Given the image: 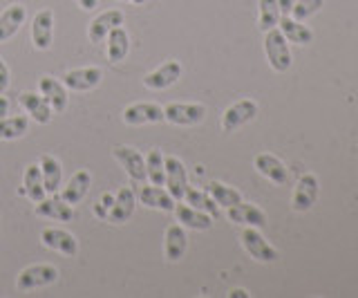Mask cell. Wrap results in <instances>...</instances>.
<instances>
[{
    "label": "cell",
    "instance_id": "obj_1",
    "mask_svg": "<svg viewBox=\"0 0 358 298\" xmlns=\"http://www.w3.org/2000/svg\"><path fill=\"white\" fill-rule=\"evenodd\" d=\"M264 54L268 65L275 72H287L291 68V50H289V41L278 27L264 31Z\"/></svg>",
    "mask_w": 358,
    "mask_h": 298
},
{
    "label": "cell",
    "instance_id": "obj_2",
    "mask_svg": "<svg viewBox=\"0 0 358 298\" xmlns=\"http://www.w3.org/2000/svg\"><path fill=\"white\" fill-rule=\"evenodd\" d=\"M59 269L54 264H29L25 267L16 278V287L18 292H31L38 290V287H48L52 283L59 281Z\"/></svg>",
    "mask_w": 358,
    "mask_h": 298
},
{
    "label": "cell",
    "instance_id": "obj_3",
    "mask_svg": "<svg viewBox=\"0 0 358 298\" xmlns=\"http://www.w3.org/2000/svg\"><path fill=\"white\" fill-rule=\"evenodd\" d=\"M206 119V106L201 104H168L164 108V121L175 126H197Z\"/></svg>",
    "mask_w": 358,
    "mask_h": 298
},
{
    "label": "cell",
    "instance_id": "obj_4",
    "mask_svg": "<svg viewBox=\"0 0 358 298\" xmlns=\"http://www.w3.org/2000/svg\"><path fill=\"white\" fill-rule=\"evenodd\" d=\"M164 169H166V182H164V186L168 189V193H171L177 202L184 200L186 189H188V171L184 166V162L179 159V157L168 155V157H164Z\"/></svg>",
    "mask_w": 358,
    "mask_h": 298
},
{
    "label": "cell",
    "instance_id": "obj_5",
    "mask_svg": "<svg viewBox=\"0 0 358 298\" xmlns=\"http://www.w3.org/2000/svg\"><path fill=\"white\" fill-rule=\"evenodd\" d=\"M242 245H244L246 253L257 262H275L278 260V251L268 245L264 236L255 227H246L242 231Z\"/></svg>",
    "mask_w": 358,
    "mask_h": 298
},
{
    "label": "cell",
    "instance_id": "obj_6",
    "mask_svg": "<svg viewBox=\"0 0 358 298\" xmlns=\"http://www.w3.org/2000/svg\"><path fill=\"white\" fill-rule=\"evenodd\" d=\"M257 115V104L253 99H242V101H235L233 106L227 108V113L222 117V128L227 132H233L242 128L244 124L253 121Z\"/></svg>",
    "mask_w": 358,
    "mask_h": 298
},
{
    "label": "cell",
    "instance_id": "obj_7",
    "mask_svg": "<svg viewBox=\"0 0 358 298\" xmlns=\"http://www.w3.org/2000/svg\"><path fill=\"white\" fill-rule=\"evenodd\" d=\"M103 81V70L101 68H76L65 72L63 76V83L67 90H74V92H90L94 87L101 85Z\"/></svg>",
    "mask_w": 358,
    "mask_h": 298
},
{
    "label": "cell",
    "instance_id": "obj_8",
    "mask_svg": "<svg viewBox=\"0 0 358 298\" xmlns=\"http://www.w3.org/2000/svg\"><path fill=\"white\" fill-rule=\"evenodd\" d=\"M112 155L121 164L126 173L130 175V180L134 184H141L145 180V157L139 150H134L132 146H115L112 148Z\"/></svg>",
    "mask_w": 358,
    "mask_h": 298
},
{
    "label": "cell",
    "instance_id": "obj_9",
    "mask_svg": "<svg viewBox=\"0 0 358 298\" xmlns=\"http://www.w3.org/2000/svg\"><path fill=\"white\" fill-rule=\"evenodd\" d=\"M179 79H182V63L166 61L157 70H152L143 76V85L150 87V90H166V87L175 85Z\"/></svg>",
    "mask_w": 358,
    "mask_h": 298
},
{
    "label": "cell",
    "instance_id": "obj_10",
    "mask_svg": "<svg viewBox=\"0 0 358 298\" xmlns=\"http://www.w3.org/2000/svg\"><path fill=\"white\" fill-rule=\"evenodd\" d=\"M316 197H318V178L313 173H305L296 184L291 206H294V211L298 213H307L309 208L316 204Z\"/></svg>",
    "mask_w": 358,
    "mask_h": 298
},
{
    "label": "cell",
    "instance_id": "obj_11",
    "mask_svg": "<svg viewBox=\"0 0 358 298\" xmlns=\"http://www.w3.org/2000/svg\"><path fill=\"white\" fill-rule=\"evenodd\" d=\"M38 92L48 99V104L52 106V113L56 115H61L65 113V108H67V87L61 79H56V76H41L38 79Z\"/></svg>",
    "mask_w": 358,
    "mask_h": 298
},
{
    "label": "cell",
    "instance_id": "obj_12",
    "mask_svg": "<svg viewBox=\"0 0 358 298\" xmlns=\"http://www.w3.org/2000/svg\"><path fill=\"white\" fill-rule=\"evenodd\" d=\"M54 41V12L41 9L31 20V43L36 50H50Z\"/></svg>",
    "mask_w": 358,
    "mask_h": 298
},
{
    "label": "cell",
    "instance_id": "obj_13",
    "mask_svg": "<svg viewBox=\"0 0 358 298\" xmlns=\"http://www.w3.org/2000/svg\"><path fill=\"white\" fill-rule=\"evenodd\" d=\"M119 25H123V12H121V9H110V12L99 14L96 18H92V23H90V27H87L90 43H94V45L103 43L110 31L115 27H119Z\"/></svg>",
    "mask_w": 358,
    "mask_h": 298
},
{
    "label": "cell",
    "instance_id": "obj_14",
    "mask_svg": "<svg viewBox=\"0 0 358 298\" xmlns=\"http://www.w3.org/2000/svg\"><path fill=\"white\" fill-rule=\"evenodd\" d=\"M123 121L128 126H143V124H159L164 121V108L157 104H132L123 110Z\"/></svg>",
    "mask_w": 358,
    "mask_h": 298
},
{
    "label": "cell",
    "instance_id": "obj_15",
    "mask_svg": "<svg viewBox=\"0 0 358 298\" xmlns=\"http://www.w3.org/2000/svg\"><path fill=\"white\" fill-rule=\"evenodd\" d=\"M134 208H137V197H134V191L128 189V186H123V189H119V193L115 195V202H112L106 218L112 225H123L134 215Z\"/></svg>",
    "mask_w": 358,
    "mask_h": 298
},
{
    "label": "cell",
    "instance_id": "obj_16",
    "mask_svg": "<svg viewBox=\"0 0 358 298\" xmlns=\"http://www.w3.org/2000/svg\"><path fill=\"white\" fill-rule=\"evenodd\" d=\"M227 215L231 222L235 225H244V227H255L262 229L266 227V213L262 208H257L255 204H246V202H238L227 208Z\"/></svg>",
    "mask_w": 358,
    "mask_h": 298
},
{
    "label": "cell",
    "instance_id": "obj_17",
    "mask_svg": "<svg viewBox=\"0 0 358 298\" xmlns=\"http://www.w3.org/2000/svg\"><path fill=\"white\" fill-rule=\"evenodd\" d=\"M41 242L54 251H61L65 256L74 258L78 253V240L65 229H45L41 234Z\"/></svg>",
    "mask_w": 358,
    "mask_h": 298
},
{
    "label": "cell",
    "instance_id": "obj_18",
    "mask_svg": "<svg viewBox=\"0 0 358 298\" xmlns=\"http://www.w3.org/2000/svg\"><path fill=\"white\" fill-rule=\"evenodd\" d=\"M25 18H27L25 5H20V3L9 5L5 12L0 14V43H5L11 36H16L18 29L25 25Z\"/></svg>",
    "mask_w": 358,
    "mask_h": 298
},
{
    "label": "cell",
    "instance_id": "obj_19",
    "mask_svg": "<svg viewBox=\"0 0 358 298\" xmlns=\"http://www.w3.org/2000/svg\"><path fill=\"white\" fill-rule=\"evenodd\" d=\"M253 164H255V171L260 173V175H264L268 182H273L278 186L287 184L289 171H287V166L275 155H268V152H260V155L255 157Z\"/></svg>",
    "mask_w": 358,
    "mask_h": 298
},
{
    "label": "cell",
    "instance_id": "obj_20",
    "mask_svg": "<svg viewBox=\"0 0 358 298\" xmlns=\"http://www.w3.org/2000/svg\"><path fill=\"white\" fill-rule=\"evenodd\" d=\"M139 200L143 206H148V208H159V211H175V204L177 200L175 197L168 193V189H164V186H141L139 189Z\"/></svg>",
    "mask_w": 358,
    "mask_h": 298
},
{
    "label": "cell",
    "instance_id": "obj_21",
    "mask_svg": "<svg viewBox=\"0 0 358 298\" xmlns=\"http://www.w3.org/2000/svg\"><path fill=\"white\" fill-rule=\"evenodd\" d=\"M175 218L182 227L195 229V231H206L213 227V218L208 213L199 211V208L190 206V204H182V202L175 204Z\"/></svg>",
    "mask_w": 358,
    "mask_h": 298
},
{
    "label": "cell",
    "instance_id": "obj_22",
    "mask_svg": "<svg viewBox=\"0 0 358 298\" xmlns=\"http://www.w3.org/2000/svg\"><path fill=\"white\" fill-rule=\"evenodd\" d=\"M20 106L25 108V113L36 121V124H50L52 119V106L48 104L41 92H22L20 94Z\"/></svg>",
    "mask_w": 358,
    "mask_h": 298
},
{
    "label": "cell",
    "instance_id": "obj_23",
    "mask_svg": "<svg viewBox=\"0 0 358 298\" xmlns=\"http://www.w3.org/2000/svg\"><path fill=\"white\" fill-rule=\"evenodd\" d=\"M90 186H92V175H90L87 171H76L70 180H67V184L63 186V193L61 197L67 202V204H78L83 202V197L90 193Z\"/></svg>",
    "mask_w": 358,
    "mask_h": 298
},
{
    "label": "cell",
    "instance_id": "obj_24",
    "mask_svg": "<svg viewBox=\"0 0 358 298\" xmlns=\"http://www.w3.org/2000/svg\"><path fill=\"white\" fill-rule=\"evenodd\" d=\"M36 215L56 220V222H70L74 218V208L63 197H45V200L36 202Z\"/></svg>",
    "mask_w": 358,
    "mask_h": 298
},
{
    "label": "cell",
    "instance_id": "obj_25",
    "mask_svg": "<svg viewBox=\"0 0 358 298\" xmlns=\"http://www.w3.org/2000/svg\"><path fill=\"white\" fill-rule=\"evenodd\" d=\"M164 249H166V260L177 262L184 258V253L188 249V236L182 225H171L166 229Z\"/></svg>",
    "mask_w": 358,
    "mask_h": 298
},
{
    "label": "cell",
    "instance_id": "obj_26",
    "mask_svg": "<svg viewBox=\"0 0 358 298\" xmlns=\"http://www.w3.org/2000/svg\"><path fill=\"white\" fill-rule=\"evenodd\" d=\"M41 173H43V184H45V191L48 193H56L61 189V182H63V166L61 162L56 159L54 155H43L41 162Z\"/></svg>",
    "mask_w": 358,
    "mask_h": 298
},
{
    "label": "cell",
    "instance_id": "obj_27",
    "mask_svg": "<svg viewBox=\"0 0 358 298\" xmlns=\"http://www.w3.org/2000/svg\"><path fill=\"white\" fill-rule=\"evenodd\" d=\"M280 31L285 34V38L289 43H296V45H309L313 41V31L302 25L300 20H294L291 16H280Z\"/></svg>",
    "mask_w": 358,
    "mask_h": 298
},
{
    "label": "cell",
    "instance_id": "obj_28",
    "mask_svg": "<svg viewBox=\"0 0 358 298\" xmlns=\"http://www.w3.org/2000/svg\"><path fill=\"white\" fill-rule=\"evenodd\" d=\"M106 41H108V59L112 63H121L123 59L128 57V52H130V36H128V31L123 29L121 25L112 29Z\"/></svg>",
    "mask_w": 358,
    "mask_h": 298
},
{
    "label": "cell",
    "instance_id": "obj_29",
    "mask_svg": "<svg viewBox=\"0 0 358 298\" xmlns=\"http://www.w3.org/2000/svg\"><path fill=\"white\" fill-rule=\"evenodd\" d=\"M22 193H25L31 202H41L48 197V191H45V184H43V173L38 164H29L25 169V182H22Z\"/></svg>",
    "mask_w": 358,
    "mask_h": 298
},
{
    "label": "cell",
    "instance_id": "obj_30",
    "mask_svg": "<svg viewBox=\"0 0 358 298\" xmlns=\"http://www.w3.org/2000/svg\"><path fill=\"white\" fill-rule=\"evenodd\" d=\"M29 128V115H7L0 117V139H20L27 135Z\"/></svg>",
    "mask_w": 358,
    "mask_h": 298
},
{
    "label": "cell",
    "instance_id": "obj_31",
    "mask_svg": "<svg viewBox=\"0 0 358 298\" xmlns=\"http://www.w3.org/2000/svg\"><path fill=\"white\" fill-rule=\"evenodd\" d=\"M184 200H186V204H190V206H195V208H199V211H204V213H208L210 218H217L220 215V204L213 200L210 197V193H206V191H199V189H186V195H184Z\"/></svg>",
    "mask_w": 358,
    "mask_h": 298
},
{
    "label": "cell",
    "instance_id": "obj_32",
    "mask_svg": "<svg viewBox=\"0 0 358 298\" xmlns=\"http://www.w3.org/2000/svg\"><path fill=\"white\" fill-rule=\"evenodd\" d=\"M145 178L155 186H164L166 182V169H164V152L159 148H152L145 155Z\"/></svg>",
    "mask_w": 358,
    "mask_h": 298
},
{
    "label": "cell",
    "instance_id": "obj_33",
    "mask_svg": "<svg viewBox=\"0 0 358 298\" xmlns=\"http://www.w3.org/2000/svg\"><path fill=\"white\" fill-rule=\"evenodd\" d=\"M208 193L210 197L215 200L220 206L224 208H229L233 204H238L242 202V193L240 191H235L233 186H227V184H222V182H210L208 184Z\"/></svg>",
    "mask_w": 358,
    "mask_h": 298
},
{
    "label": "cell",
    "instance_id": "obj_34",
    "mask_svg": "<svg viewBox=\"0 0 358 298\" xmlns=\"http://www.w3.org/2000/svg\"><path fill=\"white\" fill-rule=\"evenodd\" d=\"M280 16H282V14H280L278 0H260V29L262 31L278 27Z\"/></svg>",
    "mask_w": 358,
    "mask_h": 298
},
{
    "label": "cell",
    "instance_id": "obj_35",
    "mask_svg": "<svg viewBox=\"0 0 358 298\" xmlns=\"http://www.w3.org/2000/svg\"><path fill=\"white\" fill-rule=\"evenodd\" d=\"M324 5V0H298V3L294 5V9H291V18L294 20H300V23H305V20L313 14H318L320 9Z\"/></svg>",
    "mask_w": 358,
    "mask_h": 298
},
{
    "label": "cell",
    "instance_id": "obj_36",
    "mask_svg": "<svg viewBox=\"0 0 358 298\" xmlns=\"http://www.w3.org/2000/svg\"><path fill=\"white\" fill-rule=\"evenodd\" d=\"M9 81H11V74H9V68L7 63L0 59V94H3L7 87H9Z\"/></svg>",
    "mask_w": 358,
    "mask_h": 298
},
{
    "label": "cell",
    "instance_id": "obj_37",
    "mask_svg": "<svg viewBox=\"0 0 358 298\" xmlns=\"http://www.w3.org/2000/svg\"><path fill=\"white\" fill-rule=\"evenodd\" d=\"M298 3V0H278V5H280V14L282 16H289L291 14V9H294V5Z\"/></svg>",
    "mask_w": 358,
    "mask_h": 298
},
{
    "label": "cell",
    "instance_id": "obj_38",
    "mask_svg": "<svg viewBox=\"0 0 358 298\" xmlns=\"http://www.w3.org/2000/svg\"><path fill=\"white\" fill-rule=\"evenodd\" d=\"M7 115H11V101L7 97L0 94V117H7Z\"/></svg>",
    "mask_w": 358,
    "mask_h": 298
},
{
    "label": "cell",
    "instance_id": "obj_39",
    "mask_svg": "<svg viewBox=\"0 0 358 298\" xmlns=\"http://www.w3.org/2000/svg\"><path fill=\"white\" fill-rule=\"evenodd\" d=\"M229 298H249V292L246 290H231Z\"/></svg>",
    "mask_w": 358,
    "mask_h": 298
},
{
    "label": "cell",
    "instance_id": "obj_40",
    "mask_svg": "<svg viewBox=\"0 0 358 298\" xmlns=\"http://www.w3.org/2000/svg\"><path fill=\"white\" fill-rule=\"evenodd\" d=\"M99 0H78V5H81L83 9H94Z\"/></svg>",
    "mask_w": 358,
    "mask_h": 298
},
{
    "label": "cell",
    "instance_id": "obj_41",
    "mask_svg": "<svg viewBox=\"0 0 358 298\" xmlns=\"http://www.w3.org/2000/svg\"><path fill=\"white\" fill-rule=\"evenodd\" d=\"M112 202H115V195H112V193H106V195H103V204L110 208V206H112Z\"/></svg>",
    "mask_w": 358,
    "mask_h": 298
},
{
    "label": "cell",
    "instance_id": "obj_42",
    "mask_svg": "<svg viewBox=\"0 0 358 298\" xmlns=\"http://www.w3.org/2000/svg\"><path fill=\"white\" fill-rule=\"evenodd\" d=\"M132 3H137V5H143V3H148V0H132Z\"/></svg>",
    "mask_w": 358,
    "mask_h": 298
},
{
    "label": "cell",
    "instance_id": "obj_43",
    "mask_svg": "<svg viewBox=\"0 0 358 298\" xmlns=\"http://www.w3.org/2000/svg\"><path fill=\"white\" fill-rule=\"evenodd\" d=\"M119 3H126V0H119Z\"/></svg>",
    "mask_w": 358,
    "mask_h": 298
}]
</instances>
